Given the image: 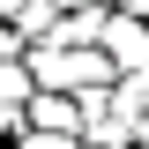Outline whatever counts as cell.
Masks as SVG:
<instances>
[{
    "label": "cell",
    "mask_w": 149,
    "mask_h": 149,
    "mask_svg": "<svg viewBox=\"0 0 149 149\" xmlns=\"http://www.w3.org/2000/svg\"><path fill=\"white\" fill-rule=\"evenodd\" d=\"M104 52H112V67H119V74H149V22L127 15V8H112V22H104Z\"/></svg>",
    "instance_id": "6da1fadb"
},
{
    "label": "cell",
    "mask_w": 149,
    "mask_h": 149,
    "mask_svg": "<svg viewBox=\"0 0 149 149\" xmlns=\"http://www.w3.org/2000/svg\"><path fill=\"white\" fill-rule=\"evenodd\" d=\"M30 127H45V134H82V104H74L67 90H37V97H30Z\"/></svg>",
    "instance_id": "7a4b0ae2"
},
{
    "label": "cell",
    "mask_w": 149,
    "mask_h": 149,
    "mask_svg": "<svg viewBox=\"0 0 149 149\" xmlns=\"http://www.w3.org/2000/svg\"><path fill=\"white\" fill-rule=\"evenodd\" d=\"M15 127H30V104H0V134H15Z\"/></svg>",
    "instance_id": "8992f818"
},
{
    "label": "cell",
    "mask_w": 149,
    "mask_h": 149,
    "mask_svg": "<svg viewBox=\"0 0 149 149\" xmlns=\"http://www.w3.org/2000/svg\"><path fill=\"white\" fill-rule=\"evenodd\" d=\"M60 8H104V0H60Z\"/></svg>",
    "instance_id": "ba28073f"
},
{
    "label": "cell",
    "mask_w": 149,
    "mask_h": 149,
    "mask_svg": "<svg viewBox=\"0 0 149 149\" xmlns=\"http://www.w3.org/2000/svg\"><path fill=\"white\" fill-rule=\"evenodd\" d=\"M15 8H22V0H0V15H15Z\"/></svg>",
    "instance_id": "9c48e42d"
},
{
    "label": "cell",
    "mask_w": 149,
    "mask_h": 149,
    "mask_svg": "<svg viewBox=\"0 0 149 149\" xmlns=\"http://www.w3.org/2000/svg\"><path fill=\"white\" fill-rule=\"evenodd\" d=\"M104 22H112V8H60L52 45H104Z\"/></svg>",
    "instance_id": "3957f363"
},
{
    "label": "cell",
    "mask_w": 149,
    "mask_h": 149,
    "mask_svg": "<svg viewBox=\"0 0 149 149\" xmlns=\"http://www.w3.org/2000/svg\"><path fill=\"white\" fill-rule=\"evenodd\" d=\"M127 15H142V22H149V0H127Z\"/></svg>",
    "instance_id": "52a82bcc"
},
{
    "label": "cell",
    "mask_w": 149,
    "mask_h": 149,
    "mask_svg": "<svg viewBox=\"0 0 149 149\" xmlns=\"http://www.w3.org/2000/svg\"><path fill=\"white\" fill-rule=\"evenodd\" d=\"M22 52H30V37H22L8 15H0V60H22Z\"/></svg>",
    "instance_id": "5b68a950"
},
{
    "label": "cell",
    "mask_w": 149,
    "mask_h": 149,
    "mask_svg": "<svg viewBox=\"0 0 149 149\" xmlns=\"http://www.w3.org/2000/svg\"><path fill=\"white\" fill-rule=\"evenodd\" d=\"M15 149H82V134H45V127H30V134H15Z\"/></svg>",
    "instance_id": "277c9868"
}]
</instances>
